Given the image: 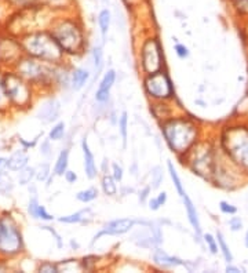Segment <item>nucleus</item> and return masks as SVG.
I'll use <instances>...</instances> for the list:
<instances>
[{"mask_svg": "<svg viewBox=\"0 0 248 273\" xmlns=\"http://www.w3.org/2000/svg\"><path fill=\"white\" fill-rule=\"evenodd\" d=\"M164 136L175 152H183L195 142L196 129L188 120H172L164 126Z\"/></svg>", "mask_w": 248, "mask_h": 273, "instance_id": "f257e3e1", "label": "nucleus"}, {"mask_svg": "<svg viewBox=\"0 0 248 273\" xmlns=\"http://www.w3.org/2000/svg\"><path fill=\"white\" fill-rule=\"evenodd\" d=\"M51 36L59 46V48L65 50L68 53H76V50L80 47L83 40L82 30L72 19L61 21L53 29Z\"/></svg>", "mask_w": 248, "mask_h": 273, "instance_id": "f03ea898", "label": "nucleus"}, {"mask_svg": "<svg viewBox=\"0 0 248 273\" xmlns=\"http://www.w3.org/2000/svg\"><path fill=\"white\" fill-rule=\"evenodd\" d=\"M25 46L32 55H36L43 60H55L59 57L61 51L53 36H48L46 33H35L28 36L25 39Z\"/></svg>", "mask_w": 248, "mask_h": 273, "instance_id": "7ed1b4c3", "label": "nucleus"}, {"mask_svg": "<svg viewBox=\"0 0 248 273\" xmlns=\"http://www.w3.org/2000/svg\"><path fill=\"white\" fill-rule=\"evenodd\" d=\"M21 250V233L11 218H0V253L12 256Z\"/></svg>", "mask_w": 248, "mask_h": 273, "instance_id": "20e7f679", "label": "nucleus"}, {"mask_svg": "<svg viewBox=\"0 0 248 273\" xmlns=\"http://www.w3.org/2000/svg\"><path fill=\"white\" fill-rule=\"evenodd\" d=\"M228 143V152L232 157L240 164L248 168V130L246 129H235L228 134L225 139Z\"/></svg>", "mask_w": 248, "mask_h": 273, "instance_id": "39448f33", "label": "nucleus"}, {"mask_svg": "<svg viewBox=\"0 0 248 273\" xmlns=\"http://www.w3.org/2000/svg\"><path fill=\"white\" fill-rule=\"evenodd\" d=\"M145 89L148 94L154 98H167L172 94V87L170 79L164 72H154L150 73L145 80Z\"/></svg>", "mask_w": 248, "mask_h": 273, "instance_id": "423d86ee", "label": "nucleus"}, {"mask_svg": "<svg viewBox=\"0 0 248 273\" xmlns=\"http://www.w3.org/2000/svg\"><path fill=\"white\" fill-rule=\"evenodd\" d=\"M142 66L146 73H154L161 69V53L159 43L150 39L142 47Z\"/></svg>", "mask_w": 248, "mask_h": 273, "instance_id": "0eeeda50", "label": "nucleus"}, {"mask_svg": "<svg viewBox=\"0 0 248 273\" xmlns=\"http://www.w3.org/2000/svg\"><path fill=\"white\" fill-rule=\"evenodd\" d=\"M136 224L135 220H131V218H122V220H115L111 221L109 224L105 225L104 231H101L98 235H95L94 240L100 239L102 235H123V233H127L128 231H131L134 225Z\"/></svg>", "mask_w": 248, "mask_h": 273, "instance_id": "6e6552de", "label": "nucleus"}, {"mask_svg": "<svg viewBox=\"0 0 248 273\" xmlns=\"http://www.w3.org/2000/svg\"><path fill=\"white\" fill-rule=\"evenodd\" d=\"M115 79H116L115 71H108V73H105L100 87L97 90V94H95V100L97 101L105 102L109 98V91H111L113 83H115Z\"/></svg>", "mask_w": 248, "mask_h": 273, "instance_id": "1a4fd4ad", "label": "nucleus"}, {"mask_svg": "<svg viewBox=\"0 0 248 273\" xmlns=\"http://www.w3.org/2000/svg\"><path fill=\"white\" fill-rule=\"evenodd\" d=\"M83 154H84V168H86V174L89 178H95L97 177V167H95L94 156L91 153V150L89 148V143H87V139L84 138L83 139Z\"/></svg>", "mask_w": 248, "mask_h": 273, "instance_id": "9d476101", "label": "nucleus"}, {"mask_svg": "<svg viewBox=\"0 0 248 273\" xmlns=\"http://www.w3.org/2000/svg\"><path fill=\"white\" fill-rule=\"evenodd\" d=\"M7 79H8V84H4L7 97H10V98H15V97L22 95V91H26L24 83H22L18 77L10 76V77H7Z\"/></svg>", "mask_w": 248, "mask_h": 273, "instance_id": "9b49d317", "label": "nucleus"}, {"mask_svg": "<svg viewBox=\"0 0 248 273\" xmlns=\"http://www.w3.org/2000/svg\"><path fill=\"white\" fill-rule=\"evenodd\" d=\"M183 199V203H185V208H186V213H188V218H189V222L192 224V226L195 228V231L197 233H200V221H199V215H197V210H196L195 204L192 203V200L189 199V196L186 195Z\"/></svg>", "mask_w": 248, "mask_h": 273, "instance_id": "f8f14e48", "label": "nucleus"}, {"mask_svg": "<svg viewBox=\"0 0 248 273\" xmlns=\"http://www.w3.org/2000/svg\"><path fill=\"white\" fill-rule=\"evenodd\" d=\"M28 211L29 214L33 217V218H39V220H44V221H53L54 217L51 214H48L46 211V208L43 206H39V203L36 199H32L29 202V207H28Z\"/></svg>", "mask_w": 248, "mask_h": 273, "instance_id": "ddd939ff", "label": "nucleus"}, {"mask_svg": "<svg viewBox=\"0 0 248 273\" xmlns=\"http://www.w3.org/2000/svg\"><path fill=\"white\" fill-rule=\"evenodd\" d=\"M153 258L156 264L163 265V267H178V265H183V262L181 260L170 257L168 254H165L163 250H156Z\"/></svg>", "mask_w": 248, "mask_h": 273, "instance_id": "4468645a", "label": "nucleus"}, {"mask_svg": "<svg viewBox=\"0 0 248 273\" xmlns=\"http://www.w3.org/2000/svg\"><path fill=\"white\" fill-rule=\"evenodd\" d=\"M26 161H28L26 154L22 153V152H17V153L12 154L11 157L7 160V167L10 170L18 171V170H21V168H24L26 166Z\"/></svg>", "mask_w": 248, "mask_h": 273, "instance_id": "2eb2a0df", "label": "nucleus"}, {"mask_svg": "<svg viewBox=\"0 0 248 273\" xmlns=\"http://www.w3.org/2000/svg\"><path fill=\"white\" fill-rule=\"evenodd\" d=\"M89 79V72L86 69H76L72 75V87L75 90H80L86 84Z\"/></svg>", "mask_w": 248, "mask_h": 273, "instance_id": "dca6fc26", "label": "nucleus"}, {"mask_svg": "<svg viewBox=\"0 0 248 273\" xmlns=\"http://www.w3.org/2000/svg\"><path fill=\"white\" fill-rule=\"evenodd\" d=\"M111 19H112V15H111V11L108 8H104L101 10L100 15H98V25H100V29L102 36L105 37L109 30V26H111Z\"/></svg>", "mask_w": 248, "mask_h": 273, "instance_id": "f3484780", "label": "nucleus"}, {"mask_svg": "<svg viewBox=\"0 0 248 273\" xmlns=\"http://www.w3.org/2000/svg\"><path fill=\"white\" fill-rule=\"evenodd\" d=\"M68 159H69V152L64 149L58 156V160H57V164H55V170L54 172L57 175H64L66 171V167H68Z\"/></svg>", "mask_w": 248, "mask_h": 273, "instance_id": "a211bd4d", "label": "nucleus"}, {"mask_svg": "<svg viewBox=\"0 0 248 273\" xmlns=\"http://www.w3.org/2000/svg\"><path fill=\"white\" fill-rule=\"evenodd\" d=\"M91 213L90 208H86V210H82L76 214H72V215H66V217H61L59 218V222H65V224H77V222H83L84 221V215Z\"/></svg>", "mask_w": 248, "mask_h": 273, "instance_id": "6ab92c4d", "label": "nucleus"}, {"mask_svg": "<svg viewBox=\"0 0 248 273\" xmlns=\"http://www.w3.org/2000/svg\"><path fill=\"white\" fill-rule=\"evenodd\" d=\"M168 170H170V175H171L172 181H174L175 189H177V192L179 193V196L185 197L186 196V192H185V189H183L182 182H181V179H179V177H178L177 171H175V168H174V166H172L171 161H168Z\"/></svg>", "mask_w": 248, "mask_h": 273, "instance_id": "aec40b11", "label": "nucleus"}, {"mask_svg": "<svg viewBox=\"0 0 248 273\" xmlns=\"http://www.w3.org/2000/svg\"><path fill=\"white\" fill-rule=\"evenodd\" d=\"M102 188H104V192L107 195H109V196L116 195V192H118V186L115 184V178L109 177V175H105L104 179H102Z\"/></svg>", "mask_w": 248, "mask_h": 273, "instance_id": "412c9836", "label": "nucleus"}, {"mask_svg": "<svg viewBox=\"0 0 248 273\" xmlns=\"http://www.w3.org/2000/svg\"><path fill=\"white\" fill-rule=\"evenodd\" d=\"M98 196V190L94 189V188H90V189L82 190V192H79L76 195L77 200H80L83 203H89L93 202L95 197Z\"/></svg>", "mask_w": 248, "mask_h": 273, "instance_id": "4be33fe9", "label": "nucleus"}, {"mask_svg": "<svg viewBox=\"0 0 248 273\" xmlns=\"http://www.w3.org/2000/svg\"><path fill=\"white\" fill-rule=\"evenodd\" d=\"M218 242H219V246H221V250H222V254H224L225 260H226L228 262L233 261V256H232L231 250H229L228 244H226V242H225L222 233H218Z\"/></svg>", "mask_w": 248, "mask_h": 273, "instance_id": "5701e85b", "label": "nucleus"}, {"mask_svg": "<svg viewBox=\"0 0 248 273\" xmlns=\"http://www.w3.org/2000/svg\"><path fill=\"white\" fill-rule=\"evenodd\" d=\"M64 133H65V125L64 123H58L53 130L50 131V138L53 141H58V139H61L64 136Z\"/></svg>", "mask_w": 248, "mask_h": 273, "instance_id": "b1692460", "label": "nucleus"}, {"mask_svg": "<svg viewBox=\"0 0 248 273\" xmlns=\"http://www.w3.org/2000/svg\"><path fill=\"white\" fill-rule=\"evenodd\" d=\"M33 174H35V170L33 168H25L24 171L19 172V184L21 185H26L28 182H30V179L33 178Z\"/></svg>", "mask_w": 248, "mask_h": 273, "instance_id": "393cba45", "label": "nucleus"}, {"mask_svg": "<svg viewBox=\"0 0 248 273\" xmlns=\"http://www.w3.org/2000/svg\"><path fill=\"white\" fill-rule=\"evenodd\" d=\"M127 123H128V120H127V113L124 112L123 115H122V118H120V122H119L120 133H122V136H123L124 146H125V143H127Z\"/></svg>", "mask_w": 248, "mask_h": 273, "instance_id": "a878e982", "label": "nucleus"}, {"mask_svg": "<svg viewBox=\"0 0 248 273\" xmlns=\"http://www.w3.org/2000/svg\"><path fill=\"white\" fill-rule=\"evenodd\" d=\"M204 240H206V243L210 246L211 253H213V254H217V253H218V246L215 243V239H214L210 233H207V235H204Z\"/></svg>", "mask_w": 248, "mask_h": 273, "instance_id": "bb28decb", "label": "nucleus"}, {"mask_svg": "<svg viewBox=\"0 0 248 273\" xmlns=\"http://www.w3.org/2000/svg\"><path fill=\"white\" fill-rule=\"evenodd\" d=\"M219 208H221V211L224 214H236L237 211V208L235 206H232V204L226 202L219 203Z\"/></svg>", "mask_w": 248, "mask_h": 273, "instance_id": "cd10ccee", "label": "nucleus"}, {"mask_svg": "<svg viewBox=\"0 0 248 273\" xmlns=\"http://www.w3.org/2000/svg\"><path fill=\"white\" fill-rule=\"evenodd\" d=\"M152 175H153V178H154L153 188H159L160 182H161V179H163V172H160V167H154Z\"/></svg>", "mask_w": 248, "mask_h": 273, "instance_id": "c85d7f7f", "label": "nucleus"}, {"mask_svg": "<svg viewBox=\"0 0 248 273\" xmlns=\"http://www.w3.org/2000/svg\"><path fill=\"white\" fill-rule=\"evenodd\" d=\"M229 225H231V229L232 231H242L243 229V222L242 220L239 218V217H235V218H232L231 221H229Z\"/></svg>", "mask_w": 248, "mask_h": 273, "instance_id": "c756f323", "label": "nucleus"}, {"mask_svg": "<svg viewBox=\"0 0 248 273\" xmlns=\"http://www.w3.org/2000/svg\"><path fill=\"white\" fill-rule=\"evenodd\" d=\"M175 51H177L179 58H186V57H189V50H188V47H185L183 44H177V46H175Z\"/></svg>", "mask_w": 248, "mask_h": 273, "instance_id": "7c9ffc66", "label": "nucleus"}, {"mask_svg": "<svg viewBox=\"0 0 248 273\" xmlns=\"http://www.w3.org/2000/svg\"><path fill=\"white\" fill-rule=\"evenodd\" d=\"M39 271H40V272H58L57 267L53 265V264H50V262H44L43 265H40Z\"/></svg>", "mask_w": 248, "mask_h": 273, "instance_id": "2f4dec72", "label": "nucleus"}, {"mask_svg": "<svg viewBox=\"0 0 248 273\" xmlns=\"http://www.w3.org/2000/svg\"><path fill=\"white\" fill-rule=\"evenodd\" d=\"M94 62H95V66H101V64H102V50H101L100 47L94 48Z\"/></svg>", "mask_w": 248, "mask_h": 273, "instance_id": "473e14b6", "label": "nucleus"}, {"mask_svg": "<svg viewBox=\"0 0 248 273\" xmlns=\"http://www.w3.org/2000/svg\"><path fill=\"white\" fill-rule=\"evenodd\" d=\"M113 171H115V174H113L115 181H122V178H123V170H122V167L118 166V164H113Z\"/></svg>", "mask_w": 248, "mask_h": 273, "instance_id": "72a5a7b5", "label": "nucleus"}, {"mask_svg": "<svg viewBox=\"0 0 248 273\" xmlns=\"http://www.w3.org/2000/svg\"><path fill=\"white\" fill-rule=\"evenodd\" d=\"M48 177V166L47 164H43L40 168V171L37 174V178L40 179V181H44V179Z\"/></svg>", "mask_w": 248, "mask_h": 273, "instance_id": "f704fd0d", "label": "nucleus"}, {"mask_svg": "<svg viewBox=\"0 0 248 273\" xmlns=\"http://www.w3.org/2000/svg\"><path fill=\"white\" fill-rule=\"evenodd\" d=\"M65 178H66V181L69 182V184H73V182H75V181L77 179V177H76V174H75V172L65 171Z\"/></svg>", "mask_w": 248, "mask_h": 273, "instance_id": "c9c22d12", "label": "nucleus"}, {"mask_svg": "<svg viewBox=\"0 0 248 273\" xmlns=\"http://www.w3.org/2000/svg\"><path fill=\"white\" fill-rule=\"evenodd\" d=\"M149 207H150V210H153V211L159 210L160 204L159 202H157V199H152V200L149 202Z\"/></svg>", "mask_w": 248, "mask_h": 273, "instance_id": "e433bc0d", "label": "nucleus"}, {"mask_svg": "<svg viewBox=\"0 0 248 273\" xmlns=\"http://www.w3.org/2000/svg\"><path fill=\"white\" fill-rule=\"evenodd\" d=\"M156 199H157V202H159L160 206H163V204L165 203V200H167V193H165V192H163V193H160L159 196L156 197Z\"/></svg>", "mask_w": 248, "mask_h": 273, "instance_id": "4c0bfd02", "label": "nucleus"}, {"mask_svg": "<svg viewBox=\"0 0 248 273\" xmlns=\"http://www.w3.org/2000/svg\"><path fill=\"white\" fill-rule=\"evenodd\" d=\"M7 167V160L6 159H3V157H0V177L3 175V170Z\"/></svg>", "mask_w": 248, "mask_h": 273, "instance_id": "58836bf2", "label": "nucleus"}, {"mask_svg": "<svg viewBox=\"0 0 248 273\" xmlns=\"http://www.w3.org/2000/svg\"><path fill=\"white\" fill-rule=\"evenodd\" d=\"M47 1H48V4H50L51 7H57L58 4H64V1H65V0H47Z\"/></svg>", "mask_w": 248, "mask_h": 273, "instance_id": "ea45409f", "label": "nucleus"}, {"mask_svg": "<svg viewBox=\"0 0 248 273\" xmlns=\"http://www.w3.org/2000/svg\"><path fill=\"white\" fill-rule=\"evenodd\" d=\"M226 272H233V273H237V272H242L239 268L236 267H231V265H228V268H226Z\"/></svg>", "mask_w": 248, "mask_h": 273, "instance_id": "a19ab883", "label": "nucleus"}, {"mask_svg": "<svg viewBox=\"0 0 248 273\" xmlns=\"http://www.w3.org/2000/svg\"><path fill=\"white\" fill-rule=\"evenodd\" d=\"M148 192H149V189L146 188V189L142 192V196L139 195V199H141V202H145V199H146V193H148Z\"/></svg>", "mask_w": 248, "mask_h": 273, "instance_id": "79ce46f5", "label": "nucleus"}, {"mask_svg": "<svg viewBox=\"0 0 248 273\" xmlns=\"http://www.w3.org/2000/svg\"><path fill=\"white\" fill-rule=\"evenodd\" d=\"M246 247L248 249V231H247V235H246Z\"/></svg>", "mask_w": 248, "mask_h": 273, "instance_id": "37998d69", "label": "nucleus"}]
</instances>
